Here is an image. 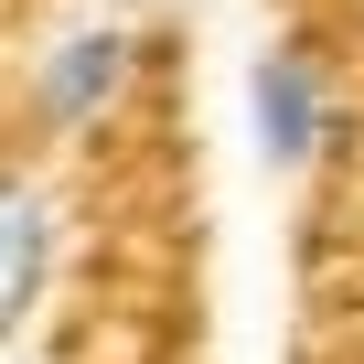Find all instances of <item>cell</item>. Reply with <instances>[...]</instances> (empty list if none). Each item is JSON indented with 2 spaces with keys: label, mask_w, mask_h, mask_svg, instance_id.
Wrapping results in <instances>:
<instances>
[{
  "label": "cell",
  "mask_w": 364,
  "mask_h": 364,
  "mask_svg": "<svg viewBox=\"0 0 364 364\" xmlns=\"http://www.w3.org/2000/svg\"><path fill=\"white\" fill-rule=\"evenodd\" d=\"M129 75H139V33H129V22H75V33H54V54L33 65V118H43L54 139H86V129L129 97Z\"/></svg>",
  "instance_id": "cell-2"
},
{
  "label": "cell",
  "mask_w": 364,
  "mask_h": 364,
  "mask_svg": "<svg viewBox=\"0 0 364 364\" xmlns=\"http://www.w3.org/2000/svg\"><path fill=\"white\" fill-rule=\"evenodd\" d=\"M247 129H257L268 171H311L321 161V139H332V75H321V54L300 33L257 43V65H247Z\"/></svg>",
  "instance_id": "cell-1"
},
{
  "label": "cell",
  "mask_w": 364,
  "mask_h": 364,
  "mask_svg": "<svg viewBox=\"0 0 364 364\" xmlns=\"http://www.w3.org/2000/svg\"><path fill=\"white\" fill-rule=\"evenodd\" d=\"M54 257H65V225L43 204V182L0 171V343H11V321H33V300L54 289Z\"/></svg>",
  "instance_id": "cell-3"
}]
</instances>
